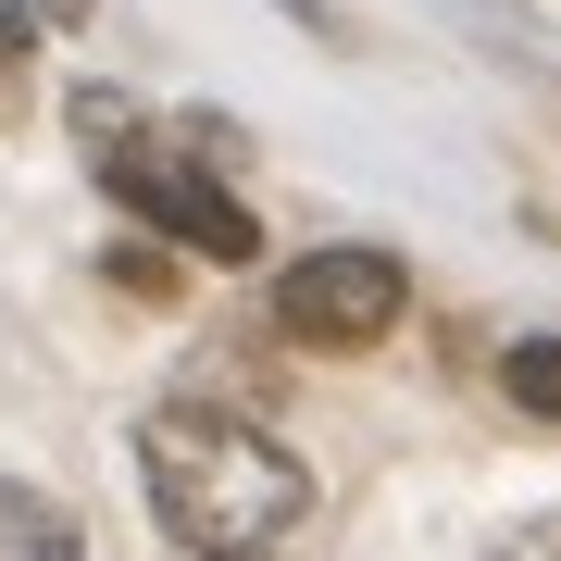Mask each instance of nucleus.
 <instances>
[{
  "label": "nucleus",
  "mask_w": 561,
  "mask_h": 561,
  "mask_svg": "<svg viewBox=\"0 0 561 561\" xmlns=\"http://www.w3.org/2000/svg\"><path fill=\"white\" fill-rule=\"evenodd\" d=\"M138 474H150V512L175 549L201 561H275V537H300L312 512V461L262 424L213 412V400H175L138 424Z\"/></svg>",
  "instance_id": "obj_1"
},
{
  "label": "nucleus",
  "mask_w": 561,
  "mask_h": 561,
  "mask_svg": "<svg viewBox=\"0 0 561 561\" xmlns=\"http://www.w3.org/2000/svg\"><path fill=\"white\" fill-rule=\"evenodd\" d=\"M88 150H101V187L138 225H162V250H201V262H250L262 250V225H250V201L225 175H201L175 138H150V125H125L113 101H88Z\"/></svg>",
  "instance_id": "obj_2"
},
{
  "label": "nucleus",
  "mask_w": 561,
  "mask_h": 561,
  "mask_svg": "<svg viewBox=\"0 0 561 561\" xmlns=\"http://www.w3.org/2000/svg\"><path fill=\"white\" fill-rule=\"evenodd\" d=\"M412 312V262L375 250V238H337V250H300L275 275V324L300 350H375L387 324Z\"/></svg>",
  "instance_id": "obj_3"
},
{
  "label": "nucleus",
  "mask_w": 561,
  "mask_h": 561,
  "mask_svg": "<svg viewBox=\"0 0 561 561\" xmlns=\"http://www.w3.org/2000/svg\"><path fill=\"white\" fill-rule=\"evenodd\" d=\"M0 561H76V524L38 486H13V474H0Z\"/></svg>",
  "instance_id": "obj_4"
},
{
  "label": "nucleus",
  "mask_w": 561,
  "mask_h": 561,
  "mask_svg": "<svg viewBox=\"0 0 561 561\" xmlns=\"http://www.w3.org/2000/svg\"><path fill=\"white\" fill-rule=\"evenodd\" d=\"M500 375H512V400H524V412H561V350H549V337H512Z\"/></svg>",
  "instance_id": "obj_5"
},
{
  "label": "nucleus",
  "mask_w": 561,
  "mask_h": 561,
  "mask_svg": "<svg viewBox=\"0 0 561 561\" xmlns=\"http://www.w3.org/2000/svg\"><path fill=\"white\" fill-rule=\"evenodd\" d=\"M38 25H76V0H0V50H25Z\"/></svg>",
  "instance_id": "obj_6"
}]
</instances>
